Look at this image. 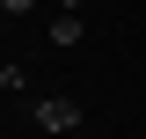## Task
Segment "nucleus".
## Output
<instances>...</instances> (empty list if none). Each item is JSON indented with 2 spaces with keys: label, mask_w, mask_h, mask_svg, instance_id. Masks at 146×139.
Segmentation results:
<instances>
[{
  "label": "nucleus",
  "mask_w": 146,
  "mask_h": 139,
  "mask_svg": "<svg viewBox=\"0 0 146 139\" xmlns=\"http://www.w3.org/2000/svg\"><path fill=\"white\" fill-rule=\"evenodd\" d=\"M36 124L51 139H80V103H66V95H44L36 103Z\"/></svg>",
  "instance_id": "f257e3e1"
},
{
  "label": "nucleus",
  "mask_w": 146,
  "mask_h": 139,
  "mask_svg": "<svg viewBox=\"0 0 146 139\" xmlns=\"http://www.w3.org/2000/svg\"><path fill=\"white\" fill-rule=\"evenodd\" d=\"M44 37H51V44H66V51H73V44H80V37H88V29H80V15H51V29H44Z\"/></svg>",
  "instance_id": "f03ea898"
},
{
  "label": "nucleus",
  "mask_w": 146,
  "mask_h": 139,
  "mask_svg": "<svg viewBox=\"0 0 146 139\" xmlns=\"http://www.w3.org/2000/svg\"><path fill=\"white\" fill-rule=\"evenodd\" d=\"M29 7H36V0H0V15H7V22H22Z\"/></svg>",
  "instance_id": "7ed1b4c3"
},
{
  "label": "nucleus",
  "mask_w": 146,
  "mask_h": 139,
  "mask_svg": "<svg viewBox=\"0 0 146 139\" xmlns=\"http://www.w3.org/2000/svg\"><path fill=\"white\" fill-rule=\"evenodd\" d=\"M51 7H58V15H80V0H51Z\"/></svg>",
  "instance_id": "20e7f679"
}]
</instances>
